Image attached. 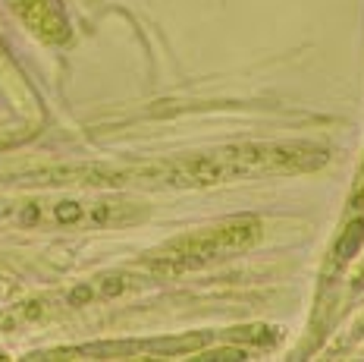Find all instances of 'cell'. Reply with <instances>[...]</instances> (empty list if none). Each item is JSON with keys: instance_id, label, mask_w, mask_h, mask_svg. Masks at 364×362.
Returning <instances> with one entry per match:
<instances>
[{"instance_id": "obj_2", "label": "cell", "mask_w": 364, "mask_h": 362, "mask_svg": "<svg viewBox=\"0 0 364 362\" xmlns=\"http://www.w3.org/2000/svg\"><path fill=\"white\" fill-rule=\"evenodd\" d=\"M10 6L16 10V16L32 29L35 35H41L44 41H63L66 35V19L63 13L54 6V0H10Z\"/></svg>"}, {"instance_id": "obj_4", "label": "cell", "mask_w": 364, "mask_h": 362, "mask_svg": "<svg viewBox=\"0 0 364 362\" xmlns=\"http://www.w3.org/2000/svg\"><path fill=\"white\" fill-rule=\"evenodd\" d=\"M232 341H248V343H270L273 334L267 328H236L232 331Z\"/></svg>"}, {"instance_id": "obj_8", "label": "cell", "mask_w": 364, "mask_h": 362, "mask_svg": "<svg viewBox=\"0 0 364 362\" xmlns=\"http://www.w3.org/2000/svg\"><path fill=\"white\" fill-rule=\"evenodd\" d=\"M355 202H358V205H364V192H361V195H358V199H355Z\"/></svg>"}, {"instance_id": "obj_5", "label": "cell", "mask_w": 364, "mask_h": 362, "mask_svg": "<svg viewBox=\"0 0 364 362\" xmlns=\"http://www.w3.org/2000/svg\"><path fill=\"white\" fill-rule=\"evenodd\" d=\"M54 221H60V224L82 221V205L79 202H60V205L54 208Z\"/></svg>"}, {"instance_id": "obj_6", "label": "cell", "mask_w": 364, "mask_h": 362, "mask_svg": "<svg viewBox=\"0 0 364 362\" xmlns=\"http://www.w3.org/2000/svg\"><path fill=\"white\" fill-rule=\"evenodd\" d=\"M91 296H95V286H91V284H82V286H75V290L70 293V303H73V306H85Z\"/></svg>"}, {"instance_id": "obj_7", "label": "cell", "mask_w": 364, "mask_h": 362, "mask_svg": "<svg viewBox=\"0 0 364 362\" xmlns=\"http://www.w3.org/2000/svg\"><path fill=\"white\" fill-rule=\"evenodd\" d=\"M204 359H245V350H217V353H208Z\"/></svg>"}, {"instance_id": "obj_1", "label": "cell", "mask_w": 364, "mask_h": 362, "mask_svg": "<svg viewBox=\"0 0 364 362\" xmlns=\"http://www.w3.org/2000/svg\"><path fill=\"white\" fill-rule=\"evenodd\" d=\"M261 237V224L255 217H232V221H223L217 227L198 230V233H188L182 239H173L166 243L157 259L151 262V268L157 274H182V271H192L201 265H210L217 259H226L232 252H242Z\"/></svg>"}, {"instance_id": "obj_3", "label": "cell", "mask_w": 364, "mask_h": 362, "mask_svg": "<svg viewBox=\"0 0 364 362\" xmlns=\"http://www.w3.org/2000/svg\"><path fill=\"white\" fill-rule=\"evenodd\" d=\"M361 243H364V217H355V221L346 224L343 237L336 239V259L339 262L352 259V255L361 249Z\"/></svg>"}]
</instances>
